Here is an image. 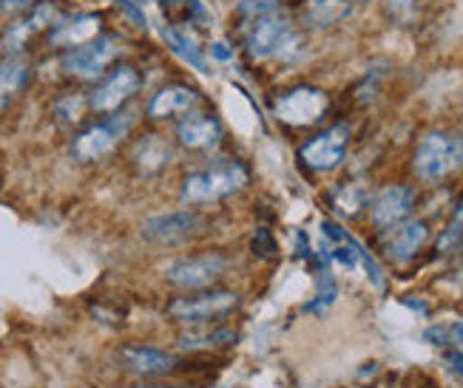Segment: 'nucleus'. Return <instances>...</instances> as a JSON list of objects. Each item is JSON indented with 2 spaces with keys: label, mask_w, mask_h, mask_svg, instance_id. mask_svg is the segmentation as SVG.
<instances>
[{
  "label": "nucleus",
  "mask_w": 463,
  "mask_h": 388,
  "mask_svg": "<svg viewBox=\"0 0 463 388\" xmlns=\"http://www.w3.org/2000/svg\"><path fill=\"white\" fill-rule=\"evenodd\" d=\"M463 168V134L449 128L424 131L412 151V173L424 185H440Z\"/></svg>",
  "instance_id": "nucleus-1"
},
{
  "label": "nucleus",
  "mask_w": 463,
  "mask_h": 388,
  "mask_svg": "<svg viewBox=\"0 0 463 388\" xmlns=\"http://www.w3.org/2000/svg\"><path fill=\"white\" fill-rule=\"evenodd\" d=\"M248 179H250V173L241 162H233V159L213 162L211 168L185 176L183 199L188 204H216V201L239 193L248 185Z\"/></svg>",
  "instance_id": "nucleus-2"
},
{
  "label": "nucleus",
  "mask_w": 463,
  "mask_h": 388,
  "mask_svg": "<svg viewBox=\"0 0 463 388\" xmlns=\"http://www.w3.org/2000/svg\"><path fill=\"white\" fill-rule=\"evenodd\" d=\"M350 139H353V128L347 125V122H335V125L316 134L313 139H307L305 145L298 148L301 165L316 171V173L335 171L341 162L347 159Z\"/></svg>",
  "instance_id": "nucleus-3"
},
{
  "label": "nucleus",
  "mask_w": 463,
  "mask_h": 388,
  "mask_svg": "<svg viewBox=\"0 0 463 388\" xmlns=\"http://www.w3.org/2000/svg\"><path fill=\"white\" fill-rule=\"evenodd\" d=\"M119 49L123 46H119L117 34H97L86 40V43L71 46L63 54V69L80 79H97V77H103L106 69L117 60Z\"/></svg>",
  "instance_id": "nucleus-4"
},
{
  "label": "nucleus",
  "mask_w": 463,
  "mask_h": 388,
  "mask_svg": "<svg viewBox=\"0 0 463 388\" xmlns=\"http://www.w3.org/2000/svg\"><path fill=\"white\" fill-rule=\"evenodd\" d=\"M134 111H114L106 122H97V125L86 128L83 134H77L74 139V156L80 162H97L114 151V145L134 128Z\"/></svg>",
  "instance_id": "nucleus-5"
},
{
  "label": "nucleus",
  "mask_w": 463,
  "mask_h": 388,
  "mask_svg": "<svg viewBox=\"0 0 463 388\" xmlns=\"http://www.w3.org/2000/svg\"><path fill=\"white\" fill-rule=\"evenodd\" d=\"M330 111V97L316 86H296L276 99V116L296 128L318 125Z\"/></svg>",
  "instance_id": "nucleus-6"
},
{
  "label": "nucleus",
  "mask_w": 463,
  "mask_h": 388,
  "mask_svg": "<svg viewBox=\"0 0 463 388\" xmlns=\"http://www.w3.org/2000/svg\"><path fill=\"white\" fill-rule=\"evenodd\" d=\"M293 20L288 14H281L279 9L265 12L253 20V26L248 29L245 51L253 60H270L279 57L281 49L288 46V40L293 37Z\"/></svg>",
  "instance_id": "nucleus-7"
},
{
  "label": "nucleus",
  "mask_w": 463,
  "mask_h": 388,
  "mask_svg": "<svg viewBox=\"0 0 463 388\" xmlns=\"http://www.w3.org/2000/svg\"><path fill=\"white\" fill-rule=\"evenodd\" d=\"M205 227V218L191 210H176V213H163V216H151L143 221V241L154 244V247H176V244H185L194 236H199Z\"/></svg>",
  "instance_id": "nucleus-8"
},
{
  "label": "nucleus",
  "mask_w": 463,
  "mask_h": 388,
  "mask_svg": "<svg viewBox=\"0 0 463 388\" xmlns=\"http://www.w3.org/2000/svg\"><path fill=\"white\" fill-rule=\"evenodd\" d=\"M239 306V295L228 292V290H219V292H199V295H183V298H174L165 312L174 320H183V323H208L213 318H222L228 312H233Z\"/></svg>",
  "instance_id": "nucleus-9"
},
{
  "label": "nucleus",
  "mask_w": 463,
  "mask_h": 388,
  "mask_svg": "<svg viewBox=\"0 0 463 388\" xmlns=\"http://www.w3.org/2000/svg\"><path fill=\"white\" fill-rule=\"evenodd\" d=\"M228 270V258L222 253H199V255H185L168 263L165 278L174 287L183 290H203L216 278H222Z\"/></svg>",
  "instance_id": "nucleus-10"
},
{
  "label": "nucleus",
  "mask_w": 463,
  "mask_h": 388,
  "mask_svg": "<svg viewBox=\"0 0 463 388\" xmlns=\"http://www.w3.org/2000/svg\"><path fill=\"white\" fill-rule=\"evenodd\" d=\"M415 210V188L412 185H387L370 201V221L381 233H390L398 224L410 221Z\"/></svg>",
  "instance_id": "nucleus-11"
},
{
  "label": "nucleus",
  "mask_w": 463,
  "mask_h": 388,
  "mask_svg": "<svg viewBox=\"0 0 463 388\" xmlns=\"http://www.w3.org/2000/svg\"><path fill=\"white\" fill-rule=\"evenodd\" d=\"M139 86H143V77H139V71L134 66H119L106 77V83L94 91L91 108L97 114H114L139 91Z\"/></svg>",
  "instance_id": "nucleus-12"
},
{
  "label": "nucleus",
  "mask_w": 463,
  "mask_h": 388,
  "mask_svg": "<svg viewBox=\"0 0 463 388\" xmlns=\"http://www.w3.org/2000/svg\"><path fill=\"white\" fill-rule=\"evenodd\" d=\"M427 241H430V224L420 218H410L390 230V236L384 241V255L395 263V267H407V263L424 250Z\"/></svg>",
  "instance_id": "nucleus-13"
},
{
  "label": "nucleus",
  "mask_w": 463,
  "mask_h": 388,
  "mask_svg": "<svg viewBox=\"0 0 463 388\" xmlns=\"http://www.w3.org/2000/svg\"><path fill=\"white\" fill-rule=\"evenodd\" d=\"M119 365L137 377H165L179 369V357L154 346H126L119 349Z\"/></svg>",
  "instance_id": "nucleus-14"
},
{
  "label": "nucleus",
  "mask_w": 463,
  "mask_h": 388,
  "mask_svg": "<svg viewBox=\"0 0 463 388\" xmlns=\"http://www.w3.org/2000/svg\"><path fill=\"white\" fill-rule=\"evenodd\" d=\"M176 139H179V145H185L191 151H208L222 142V125H219V119L211 114L191 111L176 125Z\"/></svg>",
  "instance_id": "nucleus-15"
},
{
  "label": "nucleus",
  "mask_w": 463,
  "mask_h": 388,
  "mask_svg": "<svg viewBox=\"0 0 463 388\" xmlns=\"http://www.w3.org/2000/svg\"><path fill=\"white\" fill-rule=\"evenodd\" d=\"M199 102V94L196 88L191 86H183V83H174V86H165L159 88L146 106V114L151 119H171V116H183L188 111L196 108Z\"/></svg>",
  "instance_id": "nucleus-16"
},
{
  "label": "nucleus",
  "mask_w": 463,
  "mask_h": 388,
  "mask_svg": "<svg viewBox=\"0 0 463 388\" xmlns=\"http://www.w3.org/2000/svg\"><path fill=\"white\" fill-rule=\"evenodd\" d=\"M355 12V0H305L301 20L310 29H333Z\"/></svg>",
  "instance_id": "nucleus-17"
},
{
  "label": "nucleus",
  "mask_w": 463,
  "mask_h": 388,
  "mask_svg": "<svg viewBox=\"0 0 463 388\" xmlns=\"http://www.w3.org/2000/svg\"><path fill=\"white\" fill-rule=\"evenodd\" d=\"M171 159H174V145L165 136H159V134L143 136L134 145V151H131V162L139 168V173H146V176L163 171L165 165H171Z\"/></svg>",
  "instance_id": "nucleus-18"
},
{
  "label": "nucleus",
  "mask_w": 463,
  "mask_h": 388,
  "mask_svg": "<svg viewBox=\"0 0 463 388\" xmlns=\"http://www.w3.org/2000/svg\"><path fill=\"white\" fill-rule=\"evenodd\" d=\"M54 17H57V12H54L52 4H40V6H34L32 14H29L26 20H20V23L9 26V32L4 34V49H6V51L24 49V43H26V40H29L32 34L43 32L46 26L54 23Z\"/></svg>",
  "instance_id": "nucleus-19"
},
{
  "label": "nucleus",
  "mask_w": 463,
  "mask_h": 388,
  "mask_svg": "<svg viewBox=\"0 0 463 388\" xmlns=\"http://www.w3.org/2000/svg\"><path fill=\"white\" fill-rule=\"evenodd\" d=\"M29 83V66L24 60L9 57L0 63V108H6L9 102L26 88Z\"/></svg>",
  "instance_id": "nucleus-20"
},
{
  "label": "nucleus",
  "mask_w": 463,
  "mask_h": 388,
  "mask_svg": "<svg viewBox=\"0 0 463 388\" xmlns=\"http://www.w3.org/2000/svg\"><path fill=\"white\" fill-rule=\"evenodd\" d=\"M99 34V14H83L71 20V23H60L54 32V43H63V46H80L86 40Z\"/></svg>",
  "instance_id": "nucleus-21"
},
{
  "label": "nucleus",
  "mask_w": 463,
  "mask_h": 388,
  "mask_svg": "<svg viewBox=\"0 0 463 388\" xmlns=\"http://www.w3.org/2000/svg\"><path fill=\"white\" fill-rule=\"evenodd\" d=\"M370 193L367 188L361 185V181H347V185H341L335 193H333V204L338 213L345 216H358L364 208H370Z\"/></svg>",
  "instance_id": "nucleus-22"
},
{
  "label": "nucleus",
  "mask_w": 463,
  "mask_h": 388,
  "mask_svg": "<svg viewBox=\"0 0 463 388\" xmlns=\"http://www.w3.org/2000/svg\"><path fill=\"white\" fill-rule=\"evenodd\" d=\"M163 37H165L168 49H171L176 57H183L185 63H191L194 69H199L203 74H208V71H211V69H208V63H205V57H203V51H199V46L194 43L191 37H185L179 29H163Z\"/></svg>",
  "instance_id": "nucleus-23"
},
{
  "label": "nucleus",
  "mask_w": 463,
  "mask_h": 388,
  "mask_svg": "<svg viewBox=\"0 0 463 388\" xmlns=\"http://www.w3.org/2000/svg\"><path fill=\"white\" fill-rule=\"evenodd\" d=\"M384 14L392 26H415L424 14V0H384Z\"/></svg>",
  "instance_id": "nucleus-24"
},
{
  "label": "nucleus",
  "mask_w": 463,
  "mask_h": 388,
  "mask_svg": "<svg viewBox=\"0 0 463 388\" xmlns=\"http://www.w3.org/2000/svg\"><path fill=\"white\" fill-rule=\"evenodd\" d=\"M236 335L231 329H191L179 337V349H213V346H225Z\"/></svg>",
  "instance_id": "nucleus-25"
},
{
  "label": "nucleus",
  "mask_w": 463,
  "mask_h": 388,
  "mask_svg": "<svg viewBox=\"0 0 463 388\" xmlns=\"http://www.w3.org/2000/svg\"><path fill=\"white\" fill-rule=\"evenodd\" d=\"M460 238H463V201L458 204L452 221L447 224V230L440 233V238H438V253H452Z\"/></svg>",
  "instance_id": "nucleus-26"
},
{
  "label": "nucleus",
  "mask_w": 463,
  "mask_h": 388,
  "mask_svg": "<svg viewBox=\"0 0 463 388\" xmlns=\"http://www.w3.org/2000/svg\"><path fill=\"white\" fill-rule=\"evenodd\" d=\"M54 111L66 122H74V119H80V114H83V99H80L77 94H63L54 102Z\"/></svg>",
  "instance_id": "nucleus-27"
},
{
  "label": "nucleus",
  "mask_w": 463,
  "mask_h": 388,
  "mask_svg": "<svg viewBox=\"0 0 463 388\" xmlns=\"http://www.w3.org/2000/svg\"><path fill=\"white\" fill-rule=\"evenodd\" d=\"M253 250H256L259 258H268V253H270V258L276 255V241H273L270 230H259V233H256V238H253Z\"/></svg>",
  "instance_id": "nucleus-28"
},
{
  "label": "nucleus",
  "mask_w": 463,
  "mask_h": 388,
  "mask_svg": "<svg viewBox=\"0 0 463 388\" xmlns=\"http://www.w3.org/2000/svg\"><path fill=\"white\" fill-rule=\"evenodd\" d=\"M32 6V0H0V14H20Z\"/></svg>",
  "instance_id": "nucleus-29"
},
{
  "label": "nucleus",
  "mask_w": 463,
  "mask_h": 388,
  "mask_svg": "<svg viewBox=\"0 0 463 388\" xmlns=\"http://www.w3.org/2000/svg\"><path fill=\"white\" fill-rule=\"evenodd\" d=\"M114 4H117V6H123V9H126V12L131 14V20H134L137 26H146V14H143V9H139V6H134L131 0H114Z\"/></svg>",
  "instance_id": "nucleus-30"
},
{
  "label": "nucleus",
  "mask_w": 463,
  "mask_h": 388,
  "mask_svg": "<svg viewBox=\"0 0 463 388\" xmlns=\"http://www.w3.org/2000/svg\"><path fill=\"white\" fill-rule=\"evenodd\" d=\"M447 329H449V343H455L458 349L463 352V320H458V323H449Z\"/></svg>",
  "instance_id": "nucleus-31"
},
{
  "label": "nucleus",
  "mask_w": 463,
  "mask_h": 388,
  "mask_svg": "<svg viewBox=\"0 0 463 388\" xmlns=\"http://www.w3.org/2000/svg\"><path fill=\"white\" fill-rule=\"evenodd\" d=\"M447 363H449V369H452L455 374L463 377V352H449V355H447Z\"/></svg>",
  "instance_id": "nucleus-32"
},
{
  "label": "nucleus",
  "mask_w": 463,
  "mask_h": 388,
  "mask_svg": "<svg viewBox=\"0 0 463 388\" xmlns=\"http://www.w3.org/2000/svg\"><path fill=\"white\" fill-rule=\"evenodd\" d=\"M211 54H213V60H222V63L233 57V51H231L225 43H213V46H211Z\"/></svg>",
  "instance_id": "nucleus-33"
},
{
  "label": "nucleus",
  "mask_w": 463,
  "mask_h": 388,
  "mask_svg": "<svg viewBox=\"0 0 463 388\" xmlns=\"http://www.w3.org/2000/svg\"><path fill=\"white\" fill-rule=\"evenodd\" d=\"M404 303H407V306H412V309H415V312H420V315L427 312V303H420V300H412V298H407Z\"/></svg>",
  "instance_id": "nucleus-34"
},
{
  "label": "nucleus",
  "mask_w": 463,
  "mask_h": 388,
  "mask_svg": "<svg viewBox=\"0 0 463 388\" xmlns=\"http://www.w3.org/2000/svg\"><path fill=\"white\" fill-rule=\"evenodd\" d=\"M139 388H174V385H139Z\"/></svg>",
  "instance_id": "nucleus-35"
},
{
  "label": "nucleus",
  "mask_w": 463,
  "mask_h": 388,
  "mask_svg": "<svg viewBox=\"0 0 463 388\" xmlns=\"http://www.w3.org/2000/svg\"><path fill=\"white\" fill-rule=\"evenodd\" d=\"M159 4H163V6H174V4H176V0H159Z\"/></svg>",
  "instance_id": "nucleus-36"
}]
</instances>
